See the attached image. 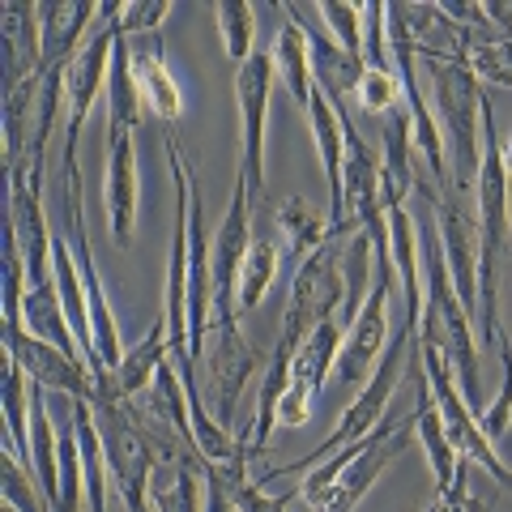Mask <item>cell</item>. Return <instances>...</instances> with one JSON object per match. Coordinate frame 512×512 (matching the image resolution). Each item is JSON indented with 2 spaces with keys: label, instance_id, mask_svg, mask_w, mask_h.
Returning a JSON list of instances; mask_svg holds the SVG:
<instances>
[{
  "label": "cell",
  "instance_id": "2",
  "mask_svg": "<svg viewBox=\"0 0 512 512\" xmlns=\"http://www.w3.org/2000/svg\"><path fill=\"white\" fill-rule=\"evenodd\" d=\"M419 269H423V312H419V338L436 346L453 367V376L466 393V402L478 406V342L470 329V312L461 308V299L448 278L444 244L436 218L419 231Z\"/></svg>",
  "mask_w": 512,
  "mask_h": 512
},
{
  "label": "cell",
  "instance_id": "34",
  "mask_svg": "<svg viewBox=\"0 0 512 512\" xmlns=\"http://www.w3.org/2000/svg\"><path fill=\"white\" fill-rule=\"evenodd\" d=\"M167 18V0H128V5H120V35H154Z\"/></svg>",
  "mask_w": 512,
  "mask_h": 512
},
{
  "label": "cell",
  "instance_id": "9",
  "mask_svg": "<svg viewBox=\"0 0 512 512\" xmlns=\"http://www.w3.org/2000/svg\"><path fill=\"white\" fill-rule=\"evenodd\" d=\"M116 39H120V5H103L99 30H90L86 47L64 69V158H77V141H82V128L90 120L94 103H99L103 73L111 69Z\"/></svg>",
  "mask_w": 512,
  "mask_h": 512
},
{
  "label": "cell",
  "instance_id": "10",
  "mask_svg": "<svg viewBox=\"0 0 512 512\" xmlns=\"http://www.w3.org/2000/svg\"><path fill=\"white\" fill-rule=\"evenodd\" d=\"M278 64L274 52H252L248 64L235 69V103L244 141H239V180H244L252 205L265 197V124H269V99H274Z\"/></svg>",
  "mask_w": 512,
  "mask_h": 512
},
{
  "label": "cell",
  "instance_id": "20",
  "mask_svg": "<svg viewBox=\"0 0 512 512\" xmlns=\"http://www.w3.org/2000/svg\"><path fill=\"white\" fill-rule=\"evenodd\" d=\"M342 325L338 316L320 320V325L299 342L295 359H291V389L303 393V397H316L325 393V384L333 380V367H338V355H342Z\"/></svg>",
  "mask_w": 512,
  "mask_h": 512
},
{
  "label": "cell",
  "instance_id": "16",
  "mask_svg": "<svg viewBox=\"0 0 512 512\" xmlns=\"http://www.w3.org/2000/svg\"><path fill=\"white\" fill-rule=\"evenodd\" d=\"M389 39H402L419 60L466 56V30L448 18L440 5H389Z\"/></svg>",
  "mask_w": 512,
  "mask_h": 512
},
{
  "label": "cell",
  "instance_id": "19",
  "mask_svg": "<svg viewBox=\"0 0 512 512\" xmlns=\"http://www.w3.org/2000/svg\"><path fill=\"white\" fill-rule=\"evenodd\" d=\"M99 5L90 0H43L39 5V35H43V73L69 69L73 56L86 47L90 39V22H99Z\"/></svg>",
  "mask_w": 512,
  "mask_h": 512
},
{
  "label": "cell",
  "instance_id": "21",
  "mask_svg": "<svg viewBox=\"0 0 512 512\" xmlns=\"http://www.w3.org/2000/svg\"><path fill=\"white\" fill-rule=\"evenodd\" d=\"M205 461H158L150 474V504L154 512H201L205 491Z\"/></svg>",
  "mask_w": 512,
  "mask_h": 512
},
{
  "label": "cell",
  "instance_id": "18",
  "mask_svg": "<svg viewBox=\"0 0 512 512\" xmlns=\"http://www.w3.org/2000/svg\"><path fill=\"white\" fill-rule=\"evenodd\" d=\"M107 222H111V239L120 248L133 244L137 231V201H141V184H137V150H133V133L128 128L107 124Z\"/></svg>",
  "mask_w": 512,
  "mask_h": 512
},
{
  "label": "cell",
  "instance_id": "7",
  "mask_svg": "<svg viewBox=\"0 0 512 512\" xmlns=\"http://www.w3.org/2000/svg\"><path fill=\"white\" fill-rule=\"evenodd\" d=\"M261 367V350H256L239 320H210V333H205V350L197 359V389L205 397V406L214 410L218 427L235 431L239 419V393L248 389V380Z\"/></svg>",
  "mask_w": 512,
  "mask_h": 512
},
{
  "label": "cell",
  "instance_id": "27",
  "mask_svg": "<svg viewBox=\"0 0 512 512\" xmlns=\"http://www.w3.org/2000/svg\"><path fill=\"white\" fill-rule=\"evenodd\" d=\"M282 239H252V248L244 256V269H239V312H252L261 308V299L269 295V286H274L278 269H282Z\"/></svg>",
  "mask_w": 512,
  "mask_h": 512
},
{
  "label": "cell",
  "instance_id": "23",
  "mask_svg": "<svg viewBox=\"0 0 512 512\" xmlns=\"http://www.w3.org/2000/svg\"><path fill=\"white\" fill-rule=\"evenodd\" d=\"M274 227H278V239H282V248L286 256L299 265V261H308V256L325 244L329 239V214H316L312 210V201H303V197H286L278 205V214H274Z\"/></svg>",
  "mask_w": 512,
  "mask_h": 512
},
{
  "label": "cell",
  "instance_id": "31",
  "mask_svg": "<svg viewBox=\"0 0 512 512\" xmlns=\"http://www.w3.org/2000/svg\"><path fill=\"white\" fill-rule=\"evenodd\" d=\"M316 18L325 22L333 43L346 47L350 56H363V5H333V0H325V5H316Z\"/></svg>",
  "mask_w": 512,
  "mask_h": 512
},
{
  "label": "cell",
  "instance_id": "1",
  "mask_svg": "<svg viewBox=\"0 0 512 512\" xmlns=\"http://www.w3.org/2000/svg\"><path fill=\"white\" fill-rule=\"evenodd\" d=\"M483 167H478L474 201H478V338L500 342V261L508 252V171H504V137L495 128V111L483 99Z\"/></svg>",
  "mask_w": 512,
  "mask_h": 512
},
{
  "label": "cell",
  "instance_id": "3",
  "mask_svg": "<svg viewBox=\"0 0 512 512\" xmlns=\"http://www.w3.org/2000/svg\"><path fill=\"white\" fill-rule=\"evenodd\" d=\"M414 338H419V320L406 316V320H402V329H397V338L389 342V350H384V359L376 363V372L363 380V389L355 393V402H350V406H346V414L338 419V427H333L329 436L320 440L308 457L286 461V466H274V470H261V474H256V478H261V487H265V478H282V474H312L316 466H325V461H329L333 453H342V448L359 444L363 436H372L376 423L384 419V410H389V402L397 397V389H402V380H406V359H410Z\"/></svg>",
  "mask_w": 512,
  "mask_h": 512
},
{
  "label": "cell",
  "instance_id": "11",
  "mask_svg": "<svg viewBox=\"0 0 512 512\" xmlns=\"http://www.w3.org/2000/svg\"><path fill=\"white\" fill-rule=\"evenodd\" d=\"M414 192H419L423 205L431 210V218H436L444 261H448V278H453V291L461 299V308H466L470 320H474L478 316V222L461 210L448 192L440 197L436 184H427L423 175L414 180Z\"/></svg>",
  "mask_w": 512,
  "mask_h": 512
},
{
  "label": "cell",
  "instance_id": "26",
  "mask_svg": "<svg viewBox=\"0 0 512 512\" xmlns=\"http://www.w3.org/2000/svg\"><path fill=\"white\" fill-rule=\"evenodd\" d=\"M274 52V64H278V77H282V86L291 90V99L308 111V99H312V56H308V35L295 26V22H286L278 30V43L269 47Z\"/></svg>",
  "mask_w": 512,
  "mask_h": 512
},
{
  "label": "cell",
  "instance_id": "13",
  "mask_svg": "<svg viewBox=\"0 0 512 512\" xmlns=\"http://www.w3.org/2000/svg\"><path fill=\"white\" fill-rule=\"evenodd\" d=\"M389 291H393V278H376L363 312L355 316V325L342 338V355H338V367H333V376L342 384H363L376 372L384 350H389L393 342L389 338Z\"/></svg>",
  "mask_w": 512,
  "mask_h": 512
},
{
  "label": "cell",
  "instance_id": "29",
  "mask_svg": "<svg viewBox=\"0 0 512 512\" xmlns=\"http://www.w3.org/2000/svg\"><path fill=\"white\" fill-rule=\"evenodd\" d=\"M214 22H218V35L222 47L235 64H248L252 60V39H256V9L244 5V0H227V5H214Z\"/></svg>",
  "mask_w": 512,
  "mask_h": 512
},
{
  "label": "cell",
  "instance_id": "22",
  "mask_svg": "<svg viewBox=\"0 0 512 512\" xmlns=\"http://www.w3.org/2000/svg\"><path fill=\"white\" fill-rule=\"evenodd\" d=\"M171 359V346H167V320L158 316L150 333L141 338L137 346H128L124 350V359L116 367V389L120 397H141L154 384V376L163 372V363Z\"/></svg>",
  "mask_w": 512,
  "mask_h": 512
},
{
  "label": "cell",
  "instance_id": "35",
  "mask_svg": "<svg viewBox=\"0 0 512 512\" xmlns=\"http://www.w3.org/2000/svg\"><path fill=\"white\" fill-rule=\"evenodd\" d=\"M504 171H508V180H512V133L504 137Z\"/></svg>",
  "mask_w": 512,
  "mask_h": 512
},
{
  "label": "cell",
  "instance_id": "14",
  "mask_svg": "<svg viewBox=\"0 0 512 512\" xmlns=\"http://www.w3.org/2000/svg\"><path fill=\"white\" fill-rule=\"evenodd\" d=\"M35 73H43L39 5L0 0V94L18 90Z\"/></svg>",
  "mask_w": 512,
  "mask_h": 512
},
{
  "label": "cell",
  "instance_id": "12",
  "mask_svg": "<svg viewBox=\"0 0 512 512\" xmlns=\"http://www.w3.org/2000/svg\"><path fill=\"white\" fill-rule=\"evenodd\" d=\"M5 355L22 367V372L43 384L47 393L73 397V402H94L99 389H94V372L86 359L64 355L60 346L35 338L26 325H5Z\"/></svg>",
  "mask_w": 512,
  "mask_h": 512
},
{
  "label": "cell",
  "instance_id": "24",
  "mask_svg": "<svg viewBox=\"0 0 512 512\" xmlns=\"http://www.w3.org/2000/svg\"><path fill=\"white\" fill-rule=\"evenodd\" d=\"M141 120H146V107H141V90H137V77H133V60H128V43L120 35L116 52H111V69H107V124L137 133Z\"/></svg>",
  "mask_w": 512,
  "mask_h": 512
},
{
  "label": "cell",
  "instance_id": "15",
  "mask_svg": "<svg viewBox=\"0 0 512 512\" xmlns=\"http://www.w3.org/2000/svg\"><path fill=\"white\" fill-rule=\"evenodd\" d=\"M282 13H286V22H295L303 35H308V56H312V82H316V90L325 94L333 111H346L350 99H355V90H359V77L367 69L363 56H350L346 47H338L329 39V30H312L299 5H282Z\"/></svg>",
  "mask_w": 512,
  "mask_h": 512
},
{
  "label": "cell",
  "instance_id": "30",
  "mask_svg": "<svg viewBox=\"0 0 512 512\" xmlns=\"http://www.w3.org/2000/svg\"><path fill=\"white\" fill-rule=\"evenodd\" d=\"M355 103H359L363 116L384 120L393 107H402V82H397V73L393 69H363Z\"/></svg>",
  "mask_w": 512,
  "mask_h": 512
},
{
  "label": "cell",
  "instance_id": "32",
  "mask_svg": "<svg viewBox=\"0 0 512 512\" xmlns=\"http://www.w3.org/2000/svg\"><path fill=\"white\" fill-rule=\"evenodd\" d=\"M500 363H504V376H500V393L491 397V406L487 410H478V419H483V431L491 440H500L508 423H512V338L508 333H500Z\"/></svg>",
  "mask_w": 512,
  "mask_h": 512
},
{
  "label": "cell",
  "instance_id": "25",
  "mask_svg": "<svg viewBox=\"0 0 512 512\" xmlns=\"http://www.w3.org/2000/svg\"><path fill=\"white\" fill-rule=\"evenodd\" d=\"M77 414V436H82V478H86V508L103 512L107 508V448L99 436V423H94V406L90 402H73Z\"/></svg>",
  "mask_w": 512,
  "mask_h": 512
},
{
  "label": "cell",
  "instance_id": "5",
  "mask_svg": "<svg viewBox=\"0 0 512 512\" xmlns=\"http://www.w3.org/2000/svg\"><path fill=\"white\" fill-rule=\"evenodd\" d=\"M427 94H431V116L440 124L448 171H453L457 192H474L478 167H483V137H478V107H483V90L478 77L461 60H423Z\"/></svg>",
  "mask_w": 512,
  "mask_h": 512
},
{
  "label": "cell",
  "instance_id": "33",
  "mask_svg": "<svg viewBox=\"0 0 512 512\" xmlns=\"http://www.w3.org/2000/svg\"><path fill=\"white\" fill-rule=\"evenodd\" d=\"M474 470H478V466H470V461L461 457L457 474L448 478L444 487H436V495H431L427 512H487L491 500H474V491H470V474H474Z\"/></svg>",
  "mask_w": 512,
  "mask_h": 512
},
{
  "label": "cell",
  "instance_id": "4",
  "mask_svg": "<svg viewBox=\"0 0 512 512\" xmlns=\"http://www.w3.org/2000/svg\"><path fill=\"white\" fill-rule=\"evenodd\" d=\"M52 231L69 244L73 261H77V274H82L86 286V303H90V333H94V350L99 359L116 372L120 359H124V346H120V325H116V312L107 303L103 291V278L94 269V256H90V231H86V197H82V171H77V158H60V171L52 175Z\"/></svg>",
  "mask_w": 512,
  "mask_h": 512
},
{
  "label": "cell",
  "instance_id": "6",
  "mask_svg": "<svg viewBox=\"0 0 512 512\" xmlns=\"http://www.w3.org/2000/svg\"><path fill=\"white\" fill-rule=\"evenodd\" d=\"M346 231H329V239L320 244L308 261L295 265L291 278V299H286V316H282V346L299 350V342L320 325V320L338 316L346 282H342V261H346Z\"/></svg>",
  "mask_w": 512,
  "mask_h": 512
},
{
  "label": "cell",
  "instance_id": "8",
  "mask_svg": "<svg viewBox=\"0 0 512 512\" xmlns=\"http://www.w3.org/2000/svg\"><path fill=\"white\" fill-rule=\"evenodd\" d=\"M419 350H423L427 384H431V397H436V406H440L448 444L457 448V457H466L470 466H478L483 474H491L500 487H512V470L500 461V453H495V440L483 431V419H478V410L466 402V393H461V384H457V376H453V367H448V359L440 355L436 346H427L423 338H419Z\"/></svg>",
  "mask_w": 512,
  "mask_h": 512
},
{
  "label": "cell",
  "instance_id": "28",
  "mask_svg": "<svg viewBox=\"0 0 512 512\" xmlns=\"http://www.w3.org/2000/svg\"><path fill=\"white\" fill-rule=\"evenodd\" d=\"M5 427H9V453L30 470V376L13 359L5 372Z\"/></svg>",
  "mask_w": 512,
  "mask_h": 512
},
{
  "label": "cell",
  "instance_id": "17",
  "mask_svg": "<svg viewBox=\"0 0 512 512\" xmlns=\"http://www.w3.org/2000/svg\"><path fill=\"white\" fill-rule=\"evenodd\" d=\"M128 43V60H133V77L141 90V107L146 116L158 124H175L184 116V90L167 69V52H163V35H124Z\"/></svg>",
  "mask_w": 512,
  "mask_h": 512
}]
</instances>
